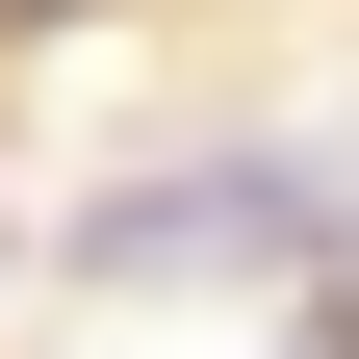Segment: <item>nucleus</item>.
I'll use <instances>...</instances> for the list:
<instances>
[{
	"mask_svg": "<svg viewBox=\"0 0 359 359\" xmlns=\"http://www.w3.org/2000/svg\"><path fill=\"white\" fill-rule=\"evenodd\" d=\"M283 231H308V180H283V154H205V180H128V205H103L128 283H257Z\"/></svg>",
	"mask_w": 359,
	"mask_h": 359,
	"instance_id": "nucleus-1",
	"label": "nucleus"
}]
</instances>
